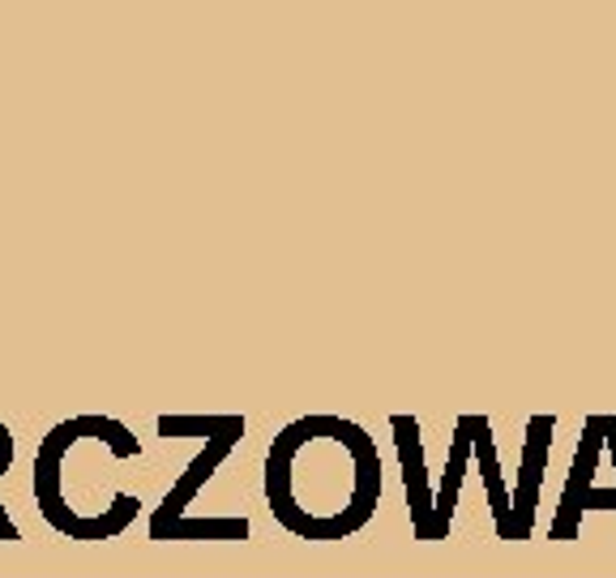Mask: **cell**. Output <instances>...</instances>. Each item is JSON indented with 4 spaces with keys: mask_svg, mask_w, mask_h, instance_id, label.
I'll list each match as a JSON object with an SVG mask.
<instances>
[{
    "mask_svg": "<svg viewBox=\"0 0 616 578\" xmlns=\"http://www.w3.org/2000/svg\"><path fill=\"white\" fill-rule=\"evenodd\" d=\"M265 497L287 532L339 540L373 519L381 497V458L360 424L308 416L287 424L270 445Z\"/></svg>",
    "mask_w": 616,
    "mask_h": 578,
    "instance_id": "cell-1",
    "label": "cell"
},
{
    "mask_svg": "<svg viewBox=\"0 0 616 578\" xmlns=\"http://www.w3.org/2000/svg\"><path fill=\"white\" fill-rule=\"evenodd\" d=\"M600 454H604V416H591L582 424V442H578V454H573L570 485H566V497H561V514L552 523V540H573L586 510H616V492L595 489Z\"/></svg>",
    "mask_w": 616,
    "mask_h": 578,
    "instance_id": "cell-2",
    "label": "cell"
},
{
    "mask_svg": "<svg viewBox=\"0 0 616 578\" xmlns=\"http://www.w3.org/2000/svg\"><path fill=\"white\" fill-rule=\"evenodd\" d=\"M552 416H535L527 424V450H523V476L514 489V535L527 540L531 523H535V501H539V485H544V467H548V450H552Z\"/></svg>",
    "mask_w": 616,
    "mask_h": 578,
    "instance_id": "cell-3",
    "label": "cell"
},
{
    "mask_svg": "<svg viewBox=\"0 0 616 578\" xmlns=\"http://www.w3.org/2000/svg\"><path fill=\"white\" fill-rule=\"evenodd\" d=\"M395 433H398V454H402V467H407V492H411V514H415V528L424 540H437V514H433V497H429V480H424V458H420V429L415 420L395 416Z\"/></svg>",
    "mask_w": 616,
    "mask_h": 578,
    "instance_id": "cell-4",
    "label": "cell"
},
{
    "mask_svg": "<svg viewBox=\"0 0 616 578\" xmlns=\"http://www.w3.org/2000/svg\"><path fill=\"white\" fill-rule=\"evenodd\" d=\"M476 420L480 416H463L458 429H454V450H449V472L441 480V492L433 501V514H437V532H449V514H454V497H458V485H463V467L471 458V442H476Z\"/></svg>",
    "mask_w": 616,
    "mask_h": 578,
    "instance_id": "cell-5",
    "label": "cell"
},
{
    "mask_svg": "<svg viewBox=\"0 0 616 578\" xmlns=\"http://www.w3.org/2000/svg\"><path fill=\"white\" fill-rule=\"evenodd\" d=\"M471 450L480 454V467H484V485H488V501H492V519H497V532L501 540H518L514 535V510H510V492L501 485V472H497V450H492V438H488V420L480 416L476 420V442Z\"/></svg>",
    "mask_w": 616,
    "mask_h": 578,
    "instance_id": "cell-6",
    "label": "cell"
},
{
    "mask_svg": "<svg viewBox=\"0 0 616 578\" xmlns=\"http://www.w3.org/2000/svg\"><path fill=\"white\" fill-rule=\"evenodd\" d=\"M604 450L613 454V467H616V416H604Z\"/></svg>",
    "mask_w": 616,
    "mask_h": 578,
    "instance_id": "cell-7",
    "label": "cell"
}]
</instances>
